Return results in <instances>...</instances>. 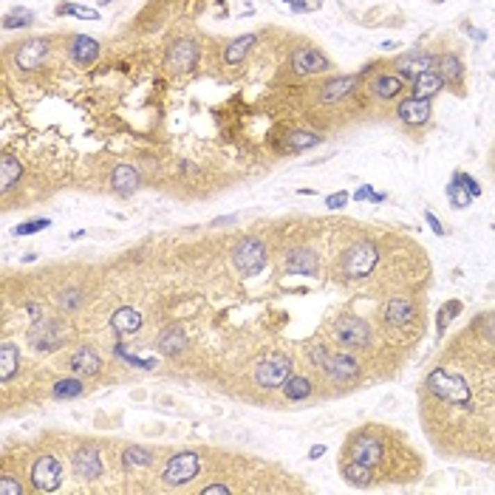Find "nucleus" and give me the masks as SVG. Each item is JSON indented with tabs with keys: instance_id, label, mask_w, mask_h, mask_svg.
<instances>
[{
	"instance_id": "1",
	"label": "nucleus",
	"mask_w": 495,
	"mask_h": 495,
	"mask_svg": "<svg viewBox=\"0 0 495 495\" xmlns=\"http://www.w3.org/2000/svg\"><path fill=\"white\" fill-rule=\"evenodd\" d=\"M380 263V250L377 243L371 241H357L351 243L348 250L343 252V261H340V272L346 280H362L374 272V266Z\"/></svg>"
},
{
	"instance_id": "2",
	"label": "nucleus",
	"mask_w": 495,
	"mask_h": 495,
	"mask_svg": "<svg viewBox=\"0 0 495 495\" xmlns=\"http://www.w3.org/2000/svg\"><path fill=\"white\" fill-rule=\"evenodd\" d=\"M425 385H428V391H430L433 396H439L441 402L462 405V407L470 405V388H467V382H464L459 374H450L447 368H436L433 374L425 380Z\"/></svg>"
},
{
	"instance_id": "3",
	"label": "nucleus",
	"mask_w": 495,
	"mask_h": 495,
	"mask_svg": "<svg viewBox=\"0 0 495 495\" xmlns=\"http://www.w3.org/2000/svg\"><path fill=\"white\" fill-rule=\"evenodd\" d=\"M198 470H201V456L193 450H184V453H176V456L168 459V464L161 470V478L170 487H184L198 476Z\"/></svg>"
},
{
	"instance_id": "4",
	"label": "nucleus",
	"mask_w": 495,
	"mask_h": 495,
	"mask_svg": "<svg viewBox=\"0 0 495 495\" xmlns=\"http://www.w3.org/2000/svg\"><path fill=\"white\" fill-rule=\"evenodd\" d=\"M232 263L241 275H258L266 266V246L258 238H243L232 250Z\"/></svg>"
},
{
	"instance_id": "5",
	"label": "nucleus",
	"mask_w": 495,
	"mask_h": 495,
	"mask_svg": "<svg viewBox=\"0 0 495 495\" xmlns=\"http://www.w3.org/2000/svg\"><path fill=\"white\" fill-rule=\"evenodd\" d=\"M289 374H292V359L283 357V354H269L255 365V382L261 388H269V391L283 388Z\"/></svg>"
},
{
	"instance_id": "6",
	"label": "nucleus",
	"mask_w": 495,
	"mask_h": 495,
	"mask_svg": "<svg viewBox=\"0 0 495 495\" xmlns=\"http://www.w3.org/2000/svg\"><path fill=\"white\" fill-rule=\"evenodd\" d=\"M311 359L332 380H354V377H359V362L351 354H332V351H325L323 346H317L311 351Z\"/></svg>"
},
{
	"instance_id": "7",
	"label": "nucleus",
	"mask_w": 495,
	"mask_h": 495,
	"mask_svg": "<svg viewBox=\"0 0 495 495\" xmlns=\"http://www.w3.org/2000/svg\"><path fill=\"white\" fill-rule=\"evenodd\" d=\"M334 340L346 348H365L371 343V328L357 314H343L334 323Z\"/></svg>"
},
{
	"instance_id": "8",
	"label": "nucleus",
	"mask_w": 495,
	"mask_h": 495,
	"mask_svg": "<svg viewBox=\"0 0 495 495\" xmlns=\"http://www.w3.org/2000/svg\"><path fill=\"white\" fill-rule=\"evenodd\" d=\"M385 456V444L377 433H357L348 444V459L351 462H359L365 467H377Z\"/></svg>"
},
{
	"instance_id": "9",
	"label": "nucleus",
	"mask_w": 495,
	"mask_h": 495,
	"mask_svg": "<svg viewBox=\"0 0 495 495\" xmlns=\"http://www.w3.org/2000/svg\"><path fill=\"white\" fill-rule=\"evenodd\" d=\"M31 484L37 492H54L63 484V467L54 456H43L37 459L31 467Z\"/></svg>"
},
{
	"instance_id": "10",
	"label": "nucleus",
	"mask_w": 495,
	"mask_h": 495,
	"mask_svg": "<svg viewBox=\"0 0 495 495\" xmlns=\"http://www.w3.org/2000/svg\"><path fill=\"white\" fill-rule=\"evenodd\" d=\"M46 57H49V40H43V37H31V40H26V43H20L15 49V65L20 71L40 68L46 63Z\"/></svg>"
},
{
	"instance_id": "11",
	"label": "nucleus",
	"mask_w": 495,
	"mask_h": 495,
	"mask_svg": "<svg viewBox=\"0 0 495 495\" xmlns=\"http://www.w3.org/2000/svg\"><path fill=\"white\" fill-rule=\"evenodd\" d=\"M71 467H74V476L82 478V481H91V478L102 476V459L94 447H79L71 456Z\"/></svg>"
},
{
	"instance_id": "12",
	"label": "nucleus",
	"mask_w": 495,
	"mask_h": 495,
	"mask_svg": "<svg viewBox=\"0 0 495 495\" xmlns=\"http://www.w3.org/2000/svg\"><path fill=\"white\" fill-rule=\"evenodd\" d=\"M31 343H34V348H40V351H51V348H57L63 340H65V332H63V325L57 323V320H40L34 328H31Z\"/></svg>"
},
{
	"instance_id": "13",
	"label": "nucleus",
	"mask_w": 495,
	"mask_h": 495,
	"mask_svg": "<svg viewBox=\"0 0 495 495\" xmlns=\"http://www.w3.org/2000/svg\"><path fill=\"white\" fill-rule=\"evenodd\" d=\"M198 46L193 43V40H179V43H173L170 49H168V68L170 71H190V68H195V63H198Z\"/></svg>"
},
{
	"instance_id": "14",
	"label": "nucleus",
	"mask_w": 495,
	"mask_h": 495,
	"mask_svg": "<svg viewBox=\"0 0 495 495\" xmlns=\"http://www.w3.org/2000/svg\"><path fill=\"white\" fill-rule=\"evenodd\" d=\"M436 60L439 57H433L430 51H407L399 63H396V68H399V76H405V79H416L419 74H425V71H433L436 68Z\"/></svg>"
},
{
	"instance_id": "15",
	"label": "nucleus",
	"mask_w": 495,
	"mask_h": 495,
	"mask_svg": "<svg viewBox=\"0 0 495 495\" xmlns=\"http://www.w3.org/2000/svg\"><path fill=\"white\" fill-rule=\"evenodd\" d=\"M292 68H295L298 74L309 76V74H323V71H328V68H332V63H328V57L320 54L317 49H298V51L292 54Z\"/></svg>"
},
{
	"instance_id": "16",
	"label": "nucleus",
	"mask_w": 495,
	"mask_h": 495,
	"mask_svg": "<svg viewBox=\"0 0 495 495\" xmlns=\"http://www.w3.org/2000/svg\"><path fill=\"white\" fill-rule=\"evenodd\" d=\"M396 116L405 122V125H425V122L430 119V99H416V97H410V99H402L396 105Z\"/></svg>"
},
{
	"instance_id": "17",
	"label": "nucleus",
	"mask_w": 495,
	"mask_h": 495,
	"mask_svg": "<svg viewBox=\"0 0 495 495\" xmlns=\"http://www.w3.org/2000/svg\"><path fill=\"white\" fill-rule=\"evenodd\" d=\"M68 54H71V60H74L76 65L88 68V65H94L97 57H99V43H97L94 37H88V34H76V37L71 40V46H68Z\"/></svg>"
},
{
	"instance_id": "18",
	"label": "nucleus",
	"mask_w": 495,
	"mask_h": 495,
	"mask_svg": "<svg viewBox=\"0 0 495 495\" xmlns=\"http://www.w3.org/2000/svg\"><path fill=\"white\" fill-rule=\"evenodd\" d=\"M317 266H320V261L311 246H298V250H292L286 258L289 275H317Z\"/></svg>"
},
{
	"instance_id": "19",
	"label": "nucleus",
	"mask_w": 495,
	"mask_h": 495,
	"mask_svg": "<svg viewBox=\"0 0 495 495\" xmlns=\"http://www.w3.org/2000/svg\"><path fill=\"white\" fill-rule=\"evenodd\" d=\"M359 86V76H337V79H328L325 86L320 88V99L323 102H328V105H334V102H340V99H346V97H351L354 94V88Z\"/></svg>"
},
{
	"instance_id": "20",
	"label": "nucleus",
	"mask_w": 495,
	"mask_h": 495,
	"mask_svg": "<svg viewBox=\"0 0 495 495\" xmlns=\"http://www.w3.org/2000/svg\"><path fill=\"white\" fill-rule=\"evenodd\" d=\"M414 317H416L414 300H407V298H393V300H388V306H385V323H388L391 328H405Z\"/></svg>"
},
{
	"instance_id": "21",
	"label": "nucleus",
	"mask_w": 495,
	"mask_h": 495,
	"mask_svg": "<svg viewBox=\"0 0 495 495\" xmlns=\"http://www.w3.org/2000/svg\"><path fill=\"white\" fill-rule=\"evenodd\" d=\"M111 187L119 195H131L142 187V176H139V170L131 168V164H119V168H113V173H111Z\"/></svg>"
},
{
	"instance_id": "22",
	"label": "nucleus",
	"mask_w": 495,
	"mask_h": 495,
	"mask_svg": "<svg viewBox=\"0 0 495 495\" xmlns=\"http://www.w3.org/2000/svg\"><path fill=\"white\" fill-rule=\"evenodd\" d=\"M111 328H113L119 337H122V334H136L139 328H142V314H139L136 309H131V306H122V309L113 311Z\"/></svg>"
},
{
	"instance_id": "23",
	"label": "nucleus",
	"mask_w": 495,
	"mask_h": 495,
	"mask_svg": "<svg viewBox=\"0 0 495 495\" xmlns=\"http://www.w3.org/2000/svg\"><path fill=\"white\" fill-rule=\"evenodd\" d=\"M68 365H71V371H74L76 377H91V374H97V371H99V357L88 346H82L79 351H74V357H71Z\"/></svg>"
},
{
	"instance_id": "24",
	"label": "nucleus",
	"mask_w": 495,
	"mask_h": 495,
	"mask_svg": "<svg viewBox=\"0 0 495 495\" xmlns=\"http://www.w3.org/2000/svg\"><path fill=\"white\" fill-rule=\"evenodd\" d=\"M184 348H187V340H184V332H181L179 325L164 328V332L159 334V351L164 357H179Z\"/></svg>"
},
{
	"instance_id": "25",
	"label": "nucleus",
	"mask_w": 495,
	"mask_h": 495,
	"mask_svg": "<svg viewBox=\"0 0 495 495\" xmlns=\"http://www.w3.org/2000/svg\"><path fill=\"white\" fill-rule=\"evenodd\" d=\"M441 86H444V79L436 71H425V74H419L414 79V97L416 99H430V97H436L441 91Z\"/></svg>"
},
{
	"instance_id": "26",
	"label": "nucleus",
	"mask_w": 495,
	"mask_h": 495,
	"mask_svg": "<svg viewBox=\"0 0 495 495\" xmlns=\"http://www.w3.org/2000/svg\"><path fill=\"white\" fill-rule=\"evenodd\" d=\"M436 74H439L444 82H450V86H459L462 74H464L462 60H459L456 54H441V57L436 60Z\"/></svg>"
},
{
	"instance_id": "27",
	"label": "nucleus",
	"mask_w": 495,
	"mask_h": 495,
	"mask_svg": "<svg viewBox=\"0 0 495 495\" xmlns=\"http://www.w3.org/2000/svg\"><path fill=\"white\" fill-rule=\"evenodd\" d=\"M20 365V348L15 343L0 346V382H9L15 377V371Z\"/></svg>"
},
{
	"instance_id": "28",
	"label": "nucleus",
	"mask_w": 495,
	"mask_h": 495,
	"mask_svg": "<svg viewBox=\"0 0 495 495\" xmlns=\"http://www.w3.org/2000/svg\"><path fill=\"white\" fill-rule=\"evenodd\" d=\"M255 46V34H243V37H235L232 43L224 49V63L227 65H238L241 60H246L250 49Z\"/></svg>"
},
{
	"instance_id": "29",
	"label": "nucleus",
	"mask_w": 495,
	"mask_h": 495,
	"mask_svg": "<svg viewBox=\"0 0 495 495\" xmlns=\"http://www.w3.org/2000/svg\"><path fill=\"white\" fill-rule=\"evenodd\" d=\"M399 91H402V76L382 74V76H377L374 82H371V94H374L377 99H382V102L399 97Z\"/></svg>"
},
{
	"instance_id": "30",
	"label": "nucleus",
	"mask_w": 495,
	"mask_h": 495,
	"mask_svg": "<svg viewBox=\"0 0 495 495\" xmlns=\"http://www.w3.org/2000/svg\"><path fill=\"white\" fill-rule=\"evenodd\" d=\"M343 476L354 487H371V484H374V467H365V464L351 462V459L343 464Z\"/></svg>"
},
{
	"instance_id": "31",
	"label": "nucleus",
	"mask_w": 495,
	"mask_h": 495,
	"mask_svg": "<svg viewBox=\"0 0 495 495\" xmlns=\"http://www.w3.org/2000/svg\"><path fill=\"white\" fill-rule=\"evenodd\" d=\"M23 176V168H20V161L15 156H3L0 159V187H3V193H9Z\"/></svg>"
},
{
	"instance_id": "32",
	"label": "nucleus",
	"mask_w": 495,
	"mask_h": 495,
	"mask_svg": "<svg viewBox=\"0 0 495 495\" xmlns=\"http://www.w3.org/2000/svg\"><path fill=\"white\" fill-rule=\"evenodd\" d=\"M283 393H286V399L300 402V399L311 396V382H309L306 377H292V380H286V385H283Z\"/></svg>"
},
{
	"instance_id": "33",
	"label": "nucleus",
	"mask_w": 495,
	"mask_h": 495,
	"mask_svg": "<svg viewBox=\"0 0 495 495\" xmlns=\"http://www.w3.org/2000/svg\"><path fill=\"white\" fill-rule=\"evenodd\" d=\"M314 145H320V136L317 133H311V131H292L286 136V147L289 150H309V147H314Z\"/></svg>"
},
{
	"instance_id": "34",
	"label": "nucleus",
	"mask_w": 495,
	"mask_h": 495,
	"mask_svg": "<svg viewBox=\"0 0 495 495\" xmlns=\"http://www.w3.org/2000/svg\"><path fill=\"white\" fill-rule=\"evenodd\" d=\"M122 462H125V467H147L153 462V453L145 450V447H128L125 450V456H122Z\"/></svg>"
},
{
	"instance_id": "35",
	"label": "nucleus",
	"mask_w": 495,
	"mask_h": 495,
	"mask_svg": "<svg viewBox=\"0 0 495 495\" xmlns=\"http://www.w3.org/2000/svg\"><path fill=\"white\" fill-rule=\"evenodd\" d=\"M34 23V15L29 12V9H12V12H6V17H3V26L6 29H26V26H31Z\"/></svg>"
},
{
	"instance_id": "36",
	"label": "nucleus",
	"mask_w": 495,
	"mask_h": 495,
	"mask_svg": "<svg viewBox=\"0 0 495 495\" xmlns=\"http://www.w3.org/2000/svg\"><path fill=\"white\" fill-rule=\"evenodd\" d=\"M113 354H116L119 359H125L128 365H133V368H142V371H153V368H156V359H142V357H136V354H128L125 343H119V346L113 348Z\"/></svg>"
},
{
	"instance_id": "37",
	"label": "nucleus",
	"mask_w": 495,
	"mask_h": 495,
	"mask_svg": "<svg viewBox=\"0 0 495 495\" xmlns=\"http://www.w3.org/2000/svg\"><path fill=\"white\" fill-rule=\"evenodd\" d=\"M82 391H86V385H82L79 380H60V382H54V396L57 399H74Z\"/></svg>"
},
{
	"instance_id": "38",
	"label": "nucleus",
	"mask_w": 495,
	"mask_h": 495,
	"mask_svg": "<svg viewBox=\"0 0 495 495\" xmlns=\"http://www.w3.org/2000/svg\"><path fill=\"white\" fill-rule=\"evenodd\" d=\"M82 300H86V298H82L79 289H63V292L57 295V306H60V309H65V311L79 309V306H82Z\"/></svg>"
},
{
	"instance_id": "39",
	"label": "nucleus",
	"mask_w": 495,
	"mask_h": 495,
	"mask_svg": "<svg viewBox=\"0 0 495 495\" xmlns=\"http://www.w3.org/2000/svg\"><path fill=\"white\" fill-rule=\"evenodd\" d=\"M447 198L453 201V207H456V210H464L473 195H470L459 181H450V184H447Z\"/></svg>"
},
{
	"instance_id": "40",
	"label": "nucleus",
	"mask_w": 495,
	"mask_h": 495,
	"mask_svg": "<svg viewBox=\"0 0 495 495\" xmlns=\"http://www.w3.org/2000/svg\"><path fill=\"white\" fill-rule=\"evenodd\" d=\"M57 15H76V17H82V20H99V12H97V9L74 6V3H60V6H57Z\"/></svg>"
},
{
	"instance_id": "41",
	"label": "nucleus",
	"mask_w": 495,
	"mask_h": 495,
	"mask_svg": "<svg viewBox=\"0 0 495 495\" xmlns=\"http://www.w3.org/2000/svg\"><path fill=\"white\" fill-rule=\"evenodd\" d=\"M46 227H51V221H49V218H31V221L20 224V227L15 229V235H34V232H43Z\"/></svg>"
},
{
	"instance_id": "42",
	"label": "nucleus",
	"mask_w": 495,
	"mask_h": 495,
	"mask_svg": "<svg viewBox=\"0 0 495 495\" xmlns=\"http://www.w3.org/2000/svg\"><path fill=\"white\" fill-rule=\"evenodd\" d=\"M0 495H23V484L12 473L0 476Z\"/></svg>"
},
{
	"instance_id": "43",
	"label": "nucleus",
	"mask_w": 495,
	"mask_h": 495,
	"mask_svg": "<svg viewBox=\"0 0 495 495\" xmlns=\"http://www.w3.org/2000/svg\"><path fill=\"white\" fill-rule=\"evenodd\" d=\"M453 181H459V184H462V187H464L473 198H476V195H481V187H478V181H476L470 173H462V170H459L456 176H453Z\"/></svg>"
},
{
	"instance_id": "44",
	"label": "nucleus",
	"mask_w": 495,
	"mask_h": 495,
	"mask_svg": "<svg viewBox=\"0 0 495 495\" xmlns=\"http://www.w3.org/2000/svg\"><path fill=\"white\" fill-rule=\"evenodd\" d=\"M459 311H462V303H459V300H453V303H447V306L441 309V314H439V334H444L447 320H453V314H459Z\"/></svg>"
},
{
	"instance_id": "45",
	"label": "nucleus",
	"mask_w": 495,
	"mask_h": 495,
	"mask_svg": "<svg viewBox=\"0 0 495 495\" xmlns=\"http://www.w3.org/2000/svg\"><path fill=\"white\" fill-rule=\"evenodd\" d=\"M354 198H357V201H377V204H382V201H385V193H374V190L365 184V187H359V190L354 193Z\"/></svg>"
},
{
	"instance_id": "46",
	"label": "nucleus",
	"mask_w": 495,
	"mask_h": 495,
	"mask_svg": "<svg viewBox=\"0 0 495 495\" xmlns=\"http://www.w3.org/2000/svg\"><path fill=\"white\" fill-rule=\"evenodd\" d=\"M348 198H351V195H348L346 190H340V193H334V195L325 198V207H328V210H340V207H346Z\"/></svg>"
},
{
	"instance_id": "47",
	"label": "nucleus",
	"mask_w": 495,
	"mask_h": 495,
	"mask_svg": "<svg viewBox=\"0 0 495 495\" xmlns=\"http://www.w3.org/2000/svg\"><path fill=\"white\" fill-rule=\"evenodd\" d=\"M481 328H484L487 340H492V343H495V314H487V317L481 320Z\"/></svg>"
},
{
	"instance_id": "48",
	"label": "nucleus",
	"mask_w": 495,
	"mask_h": 495,
	"mask_svg": "<svg viewBox=\"0 0 495 495\" xmlns=\"http://www.w3.org/2000/svg\"><path fill=\"white\" fill-rule=\"evenodd\" d=\"M425 218H428V224H430V229H433L436 235H444V227H441V221H439L433 213H425Z\"/></svg>"
},
{
	"instance_id": "49",
	"label": "nucleus",
	"mask_w": 495,
	"mask_h": 495,
	"mask_svg": "<svg viewBox=\"0 0 495 495\" xmlns=\"http://www.w3.org/2000/svg\"><path fill=\"white\" fill-rule=\"evenodd\" d=\"M216 492L227 495V492H229V487H227V484H213V487H204V495H216Z\"/></svg>"
},
{
	"instance_id": "50",
	"label": "nucleus",
	"mask_w": 495,
	"mask_h": 495,
	"mask_svg": "<svg viewBox=\"0 0 495 495\" xmlns=\"http://www.w3.org/2000/svg\"><path fill=\"white\" fill-rule=\"evenodd\" d=\"M283 3H289V6H292L295 12H309V9H311L309 3H303V0H283Z\"/></svg>"
},
{
	"instance_id": "51",
	"label": "nucleus",
	"mask_w": 495,
	"mask_h": 495,
	"mask_svg": "<svg viewBox=\"0 0 495 495\" xmlns=\"http://www.w3.org/2000/svg\"><path fill=\"white\" fill-rule=\"evenodd\" d=\"M323 453H325V447H323V444H317V447H311V450H309V459H320Z\"/></svg>"
},
{
	"instance_id": "52",
	"label": "nucleus",
	"mask_w": 495,
	"mask_h": 495,
	"mask_svg": "<svg viewBox=\"0 0 495 495\" xmlns=\"http://www.w3.org/2000/svg\"><path fill=\"white\" fill-rule=\"evenodd\" d=\"M99 3H111V0H99Z\"/></svg>"
}]
</instances>
